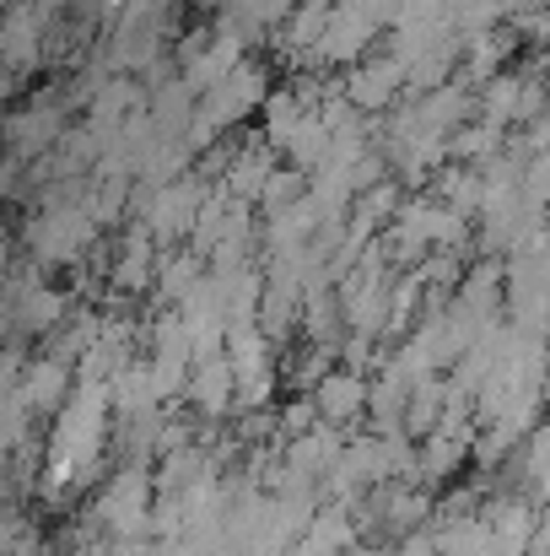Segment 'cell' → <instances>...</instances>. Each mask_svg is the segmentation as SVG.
<instances>
[{
  "label": "cell",
  "instance_id": "1",
  "mask_svg": "<svg viewBox=\"0 0 550 556\" xmlns=\"http://www.w3.org/2000/svg\"><path fill=\"white\" fill-rule=\"evenodd\" d=\"M367 400H372V389H367L357 372H330V378L319 383V394H314V405H319V416H324L330 427H346V421H357Z\"/></svg>",
  "mask_w": 550,
  "mask_h": 556
}]
</instances>
